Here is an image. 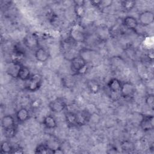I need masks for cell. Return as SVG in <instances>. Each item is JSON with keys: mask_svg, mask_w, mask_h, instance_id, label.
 Masks as SVG:
<instances>
[{"mask_svg": "<svg viewBox=\"0 0 154 154\" xmlns=\"http://www.w3.org/2000/svg\"><path fill=\"white\" fill-rule=\"evenodd\" d=\"M22 64L19 61H13L9 64L7 69V73L13 78H17V75Z\"/></svg>", "mask_w": 154, "mask_h": 154, "instance_id": "obj_10", "label": "cell"}, {"mask_svg": "<svg viewBox=\"0 0 154 154\" xmlns=\"http://www.w3.org/2000/svg\"><path fill=\"white\" fill-rule=\"evenodd\" d=\"M145 103L149 108L153 110L154 108V95L153 94L147 95L145 97Z\"/></svg>", "mask_w": 154, "mask_h": 154, "instance_id": "obj_24", "label": "cell"}, {"mask_svg": "<svg viewBox=\"0 0 154 154\" xmlns=\"http://www.w3.org/2000/svg\"><path fill=\"white\" fill-rule=\"evenodd\" d=\"M30 117L29 111L26 108L19 109L16 113V118L18 122L23 123L27 121Z\"/></svg>", "mask_w": 154, "mask_h": 154, "instance_id": "obj_14", "label": "cell"}, {"mask_svg": "<svg viewBox=\"0 0 154 154\" xmlns=\"http://www.w3.org/2000/svg\"><path fill=\"white\" fill-rule=\"evenodd\" d=\"M64 153V151L63 150V148L60 146H58L55 149H53V153L57 154V153Z\"/></svg>", "mask_w": 154, "mask_h": 154, "instance_id": "obj_28", "label": "cell"}, {"mask_svg": "<svg viewBox=\"0 0 154 154\" xmlns=\"http://www.w3.org/2000/svg\"><path fill=\"white\" fill-rule=\"evenodd\" d=\"M122 82L117 78H113L111 79L108 84V88L110 91L113 93H117L120 92Z\"/></svg>", "mask_w": 154, "mask_h": 154, "instance_id": "obj_13", "label": "cell"}, {"mask_svg": "<svg viewBox=\"0 0 154 154\" xmlns=\"http://www.w3.org/2000/svg\"><path fill=\"white\" fill-rule=\"evenodd\" d=\"M65 119L67 125L70 127H74L78 126L76 113L73 112H67L65 114Z\"/></svg>", "mask_w": 154, "mask_h": 154, "instance_id": "obj_18", "label": "cell"}, {"mask_svg": "<svg viewBox=\"0 0 154 154\" xmlns=\"http://www.w3.org/2000/svg\"><path fill=\"white\" fill-rule=\"evenodd\" d=\"M43 124L45 128L49 129H55L57 126V123L55 117L52 115L46 116L43 120Z\"/></svg>", "mask_w": 154, "mask_h": 154, "instance_id": "obj_15", "label": "cell"}, {"mask_svg": "<svg viewBox=\"0 0 154 154\" xmlns=\"http://www.w3.org/2000/svg\"><path fill=\"white\" fill-rule=\"evenodd\" d=\"M48 106L53 112L60 113L66 109V103L62 97H57L49 102Z\"/></svg>", "mask_w": 154, "mask_h": 154, "instance_id": "obj_4", "label": "cell"}, {"mask_svg": "<svg viewBox=\"0 0 154 154\" xmlns=\"http://www.w3.org/2000/svg\"><path fill=\"white\" fill-rule=\"evenodd\" d=\"M13 146L8 141H4L0 146V153L2 154H9L12 153Z\"/></svg>", "mask_w": 154, "mask_h": 154, "instance_id": "obj_19", "label": "cell"}, {"mask_svg": "<svg viewBox=\"0 0 154 154\" xmlns=\"http://www.w3.org/2000/svg\"><path fill=\"white\" fill-rule=\"evenodd\" d=\"M112 1H100V4L99 5V8H102L103 9L107 8L111 5Z\"/></svg>", "mask_w": 154, "mask_h": 154, "instance_id": "obj_26", "label": "cell"}, {"mask_svg": "<svg viewBox=\"0 0 154 154\" xmlns=\"http://www.w3.org/2000/svg\"><path fill=\"white\" fill-rule=\"evenodd\" d=\"M136 91L135 86L133 83L126 81L122 84L120 94L123 98H129L134 96Z\"/></svg>", "mask_w": 154, "mask_h": 154, "instance_id": "obj_3", "label": "cell"}, {"mask_svg": "<svg viewBox=\"0 0 154 154\" xmlns=\"http://www.w3.org/2000/svg\"><path fill=\"white\" fill-rule=\"evenodd\" d=\"M31 75H32L29 68L26 66L22 65L19 70L17 78L23 81H27L31 78Z\"/></svg>", "mask_w": 154, "mask_h": 154, "instance_id": "obj_17", "label": "cell"}, {"mask_svg": "<svg viewBox=\"0 0 154 154\" xmlns=\"http://www.w3.org/2000/svg\"><path fill=\"white\" fill-rule=\"evenodd\" d=\"M23 43L24 46L30 49L35 51L39 48V42L37 37L34 34H28L23 39Z\"/></svg>", "mask_w": 154, "mask_h": 154, "instance_id": "obj_5", "label": "cell"}, {"mask_svg": "<svg viewBox=\"0 0 154 154\" xmlns=\"http://www.w3.org/2000/svg\"><path fill=\"white\" fill-rule=\"evenodd\" d=\"M123 25L128 29L135 31L138 26V20L132 16H127L123 20Z\"/></svg>", "mask_w": 154, "mask_h": 154, "instance_id": "obj_11", "label": "cell"}, {"mask_svg": "<svg viewBox=\"0 0 154 154\" xmlns=\"http://www.w3.org/2000/svg\"><path fill=\"white\" fill-rule=\"evenodd\" d=\"M153 120L154 117L152 115L143 116L142 119L140 122V126L141 129L144 132L153 130L154 128Z\"/></svg>", "mask_w": 154, "mask_h": 154, "instance_id": "obj_7", "label": "cell"}, {"mask_svg": "<svg viewBox=\"0 0 154 154\" xmlns=\"http://www.w3.org/2000/svg\"><path fill=\"white\" fill-rule=\"evenodd\" d=\"M35 153H53V149L45 144H38L35 150Z\"/></svg>", "mask_w": 154, "mask_h": 154, "instance_id": "obj_21", "label": "cell"}, {"mask_svg": "<svg viewBox=\"0 0 154 154\" xmlns=\"http://www.w3.org/2000/svg\"><path fill=\"white\" fill-rule=\"evenodd\" d=\"M1 126L3 130L16 127V123L14 117L9 114L4 116L1 119Z\"/></svg>", "mask_w": 154, "mask_h": 154, "instance_id": "obj_12", "label": "cell"}, {"mask_svg": "<svg viewBox=\"0 0 154 154\" xmlns=\"http://www.w3.org/2000/svg\"><path fill=\"white\" fill-rule=\"evenodd\" d=\"M90 2L91 5H92L93 6L98 7L100 4V1H90Z\"/></svg>", "mask_w": 154, "mask_h": 154, "instance_id": "obj_29", "label": "cell"}, {"mask_svg": "<svg viewBox=\"0 0 154 154\" xmlns=\"http://www.w3.org/2000/svg\"><path fill=\"white\" fill-rule=\"evenodd\" d=\"M121 5L122 8L125 11H131L136 5V1L132 0H126L122 1L121 2Z\"/></svg>", "mask_w": 154, "mask_h": 154, "instance_id": "obj_22", "label": "cell"}, {"mask_svg": "<svg viewBox=\"0 0 154 154\" xmlns=\"http://www.w3.org/2000/svg\"><path fill=\"white\" fill-rule=\"evenodd\" d=\"M75 13L78 17H82L85 13L84 7L85 1H75Z\"/></svg>", "mask_w": 154, "mask_h": 154, "instance_id": "obj_16", "label": "cell"}, {"mask_svg": "<svg viewBox=\"0 0 154 154\" xmlns=\"http://www.w3.org/2000/svg\"><path fill=\"white\" fill-rule=\"evenodd\" d=\"M24 153V150L23 148L21 147L20 146H17L15 147H13V149L12 150L11 153Z\"/></svg>", "mask_w": 154, "mask_h": 154, "instance_id": "obj_27", "label": "cell"}, {"mask_svg": "<svg viewBox=\"0 0 154 154\" xmlns=\"http://www.w3.org/2000/svg\"><path fill=\"white\" fill-rule=\"evenodd\" d=\"M121 147H122V149L125 151H130L134 149L133 144L131 142L128 141H123L121 144Z\"/></svg>", "mask_w": 154, "mask_h": 154, "instance_id": "obj_25", "label": "cell"}, {"mask_svg": "<svg viewBox=\"0 0 154 154\" xmlns=\"http://www.w3.org/2000/svg\"><path fill=\"white\" fill-rule=\"evenodd\" d=\"M69 37L72 41L76 43H84L86 40L85 34L79 29L75 28L70 30Z\"/></svg>", "mask_w": 154, "mask_h": 154, "instance_id": "obj_8", "label": "cell"}, {"mask_svg": "<svg viewBox=\"0 0 154 154\" xmlns=\"http://www.w3.org/2000/svg\"><path fill=\"white\" fill-rule=\"evenodd\" d=\"M4 131V136L7 138H13L17 132V127H14V128H11L10 129H5L3 130Z\"/></svg>", "mask_w": 154, "mask_h": 154, "instance_id": "obj_23", "label": "cell"}, {"mask_svg": "<svg viewBox=\"0 0 154 154\" xmlns=\"http://www.w3.org/2000/svg\"><path fill=\"white\" fill-rule=\"evenodd\" d=\"M35 59L41 63L46 62L50 57L49 52L43 47H39L34 52Z\"/></svg>", "mask_w": 154, "mask_h": 154, "instance_id": "obj_9", "label": "cell"}, {"mask_svg": "<svg viewBox=\"0 0 154 154\" xmlns=\"http://www.w3.org/2000/svg\"><path fill=\"white\" fill-rule=\"evenodd\" d=\"M42 78L40 75L35 73L32 75L31 78L27 81L25 88L30 92L37 91L41 87Z\"/></svg>", "mask_w": 154, "mask_h": 154, "instance_id": "obj_2", "label": "cell"}, {"mask_svg": "<svg viewBox=\"0 0 154 154\" xmlns=\"http://www.w3.org/2000/svg\"><path fill=\"white\" fill-rule=\"evenodd\" d=\"M87 85L89 91L91 93H93V94L97 93L100 90V85L97 82V81H96V80L90 79L88 81Z\"/></svg>", "mask_w": 154, "mask_h": 154, "instance_id": "obj_20", "label": "cell"}, {"mask_svg": "<svg viewBox=\"0 0 154 154\" xmlns=\"http://www.w3.org/2000/svg\"><path fill=\"white\" fill-rule=\"evenodd\" d=\"M153 20L154 14L153 11L150 10L143 11L138 16V23L143 26H147L151 25L153 22Z\"/></svg>", "mask_w": 154, "mask_h": 154, "instance_id": "obj_6", "label": "cell"}, {"mask_svg": "<svg viewBox=\"0 0 154 154\" xmlns=\"http://www.w3.org/2000/svg\"><path fill=\"white\" fill-rule=\"evenodd\" d=\"M70 67L75 74L81 73L84 72L87 67V62L79 55L72 57L70 60Z\"/></svg>", "mask_w": 154, "mask_h": 154, "instance_id": "obj_1", "label": "cell"}]
</instances>
